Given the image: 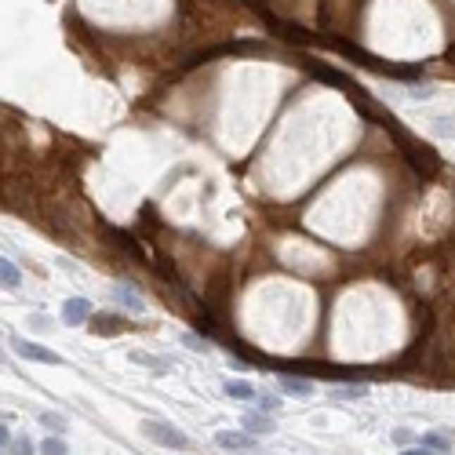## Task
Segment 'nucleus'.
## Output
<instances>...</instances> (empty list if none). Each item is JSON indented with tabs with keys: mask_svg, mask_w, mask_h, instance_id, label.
Instances as JSON below:
<instances>
[{
	"mask_svg": "<svg viewBox=\"0 0 455 455\" xmlns=\"http://www.w3.org/2000/svg\"><path fill=\"white\" fill-rule=\"evenodd\" d=\"M404 157H408L411 168H416V175H423V179L441 175V157L433 154L426 142H419V139H404Z\"/></svg>",
	"mask_w": 455,
	"mask_h": 455,
	"instance_id": "nucleus-1",
	"label": "nucleus"
},
{
	"mask_svg": "<svg viewBox=\"0 0 455 455\" xmlns=\"http://www.w3.org/2000/svg\"><path fill=\"white\" fill-rule=\"evenodd\" d=\"M142 433L154 444H164V448H175V451H186L189 448V437L179 430V426H171V423H161V419H146L142 423Z\"/></svg>",
	"mask_w": 455,
	"mask_h": 455,
	"instance_id": "nucleus-2",
	"label": "nucleus"
},
{
	"mask_svg": "<svg viewBox=\"0 0 455 455\" xmlns=\"http://www.w3.org/2000/svg\"><path fill=\"white\" fill-rule=\"evenodd\" d=\"M11 350L18 357H26V361H40V364H62V357L55 350H48V346H40V342H30V339H11Z\"/></svg>",
	"mask_w": 455,
	"mask_h": 455,
	"instance_id": "nucleus-3",
	"label": "nucleus"
},
{
	"mask_svg": "<svg viewBox=\"0 0 455 455\" xmlns=\"http://www.w3.org/2000/svg\"><path fill=\"white\" fill-rule=\"evenodd\" d=\"M215 444L230 448V451H255V437H248L241 430H219L215 433Z\"/></svg>",
	"mask_w": 455,
	"mask_h": 455,
	"instance_id": "nucleus-4",
	"label": "nucleus"
},
{
	"mask_svg": "<svg viewBox=\"0 0 455 455\" xmlns=\"http://www.w3.org/2000/svg\"><path fill=\"white\" fill-rule=\"evenodd\" d=\"M62 320L70 324V328H77V324L92 320V302L88 299H66V306H62Z\"/></svg>",
	"mask_w": 455,
	"mask_h": 455,
	"instance_id": "nucleus-5",
	"label": "nucleus"
},
{
	"mask_svg": "<svg viewBox=\"0 0 455 455\" xmlns=\"http://www.w3.org/2000/svg\"><path fill=\"white\" fill-rule=\"evenodd\" d=\"M88 324H92V332H95V335H120V332L127 328V320H124V317H117V313H95Z\"/></svg>",
	"mask_w": 455,
	"mask_h": 455,
	"instance_id": "nucleus-6",
	"label": "nucleus"
},
{
	"mask_svg": "<svg viewBox=\"0 0 455 455\" xmlns=\"http://www.w3.org/2000/svg\"><path fill=\"white\" fill-rule=\"evenodd\" d=\"M426 448H433L437 455H448L451 448H455V430H433V433H426Z\"/></svg>",
	"mask_w": 455,
	"mask_h": 455,
	"instance_id": "nucleus-7",
	"label": "nucleus"
},
{
	"mask_svg": "<svg viewBox=\"0 0 455 455\" xmlns=\"http://www.w3.org/2000/svg\"><path fill=\"white\" fill-rule=\"evenodd\" d=\"M113 299L120 302L124 310H132V313H142V310H146V302H142L132 288H124V285H117V288H113Z\"/></svg>",
	"mask_w": 455,
	"mask_h": 455,
	"instance_id": "nucleus-8",
	"label": "nucleus"
},
{
	"mask_svg": "<svg viewBox=\"0 0 455 455\" xmlns=\"http://www.w3.org/2000/svg\"><path fill=\"white\" fill-rule=\"evenodd\" d=\"M280 389L292 397H310L313 394V382L310 379H280Z\"/></svg>",
	"mask_w": 455,
	"mask_h": 455,
	"instance_id": "nucleus-9",
	"label": "nucleus"
},
{
	"mask_svg": "<svg viewBox=\"0 0 455 455\" xmlns=\"http://www.w3.org/2000/svg\"><path fill=\"white\" fill-rule=\"evenodd\" d=\"M0 280H4L8 292H15L18 285H23V273H18V266L11 263V258H4V263H0Z\"/></svg>",
	"mask_w": 455,
	"mask_h": 455,
	"instance_id": "nucleus-10",
	"label": "nucleus"
},
{
	"mask_svg": "<svg viewBox=\"0 0 455 455\" xmlns=\"http://www.w3.org/2000/svg\"><path fill=\"white\" fill-rule=\"evenodd\" d=\"M226 394H230V397H237V401H251V397H255V389H251V382H244V379H241V382L230 379V382H226Z\"/></svg>",
	"mask_w": 455,
	"mask_h": 455,
	"instance_id": "nucleus-11",
	"label": "nucleus"
},
{
	"mask_svg": "<svg viewBox=\"0 0 455 455\" xmlns=\"http://www.w3.org/2000/svg\"><path fill=\"white\" fill-rule=\"evenodd\" d=\"M40 455H70V448L62 437H44L40 441Z\"/></svg>",
	"mask_w": 455,
	"mask_h": 455,
	"instance_id": "nucleus-12",
	"label": "nucleus"
},
{
	"mask_svg": "<svg viewBox=\"0 0 455 455\" xmlns=\"http://www.w3.org/2000/svg\"><path fill=\"white\" fill-rule=\"evenodd\" d=\"M241 426H244V430H251V433H270V430H273V423H270V419H263V416H244V419H241Z\"/></svg>",
	"mask_w": 455,
	"mask_h": 455,
	"instance_id": "nucleus-13",
	"label": "nucleus"
},
{
	"mask_svg": "<svg viewBox=\"0 0 455 455\" xmlns=\"http://www.w3.org/2000/svg\"><path fill=\"white\" fill-rule=\"evenodd\" d=\"M132 361L135 364H146V368H154V372H168V361H157V357H146V354H132Z\"/></svg>",
	"mask_w": 455,
	"mask_h": 455,
	"instance_id": "nucleus-14",
	"label": "nucleus"
},
{
	"mask_svg": "<svg viewBox=\"0 0 455 455\" xmlns=\"http://www.w3.org/2000/svg\"><path fill=\"white\" fill-rule=\"evenodd\" d=\"M364 394H368V386H342V389H339L342 401H357V397H364Z\"/></svg>",
	"mask_w": 455,
	"mask_h": 455,
	"instance_id": "nucleus-15",
	"label": "nucleus"
},
{
	"mask_svg": "<svg viewBox=\"0 0 455 455\" xmlns=\"http://www.w3.org/2000/svg\"><path fill=\"white\" fill-rule=\"evenodd\" d=\"M394 441H397L401 448H411V441H416V433L404 430V426H397V430H394Z\"/></svg>",
	"mask_w": 455,
	"mask_h": 455,
	"instance_id": "nucleus-16",
	"label": "nucleus"
},
{
	"mask_svg": "<svg viewBox=\"0 0 455 455\" xmlns=\"http://www.w3.org/2000/svg\"><path fill=\"white\" fill-rule=\"evenodd\" d=\"M40 423H44V426H51V430H66V419L51 416V411H44V416H40Z\"/></svg>",
	"mask_w": 455,
	"mask_h": 455,
	"instance_id": "nucleus-17",
	"label": "nucleus"
},
{
	"mask_svg": "<svg viewBox=\"0 0 455 455\" xmlns=\"http://www.w3.org/2000/svg\"><path fill=\"white\" fill-rule=\"evenodd\" d=\"M11 451H15V455H33V444H30L26 437H18V441L11 444Z\"/></svg>",
	"mask_w": 455,
	"mask_h": 455,
	"instance_id": "nucleus-18",
	"label": "nucleus"
},
{
	"mask_svg": "<svg viewBox=\"0 0 455 455\" xmlns=\"http://www.w3.org/2000/svg\"><path fill=\"white\" fill-rule=\"evenodd\" d=\"M258 408H263V411H273V408H280V401L270 397V394H263V397H258Z\"/></svg>",
	"mask_w": 455,
	"mask_h": 455,
	"instance_id": "nucleus-19",
	"label": "nucleus"
},
{
	"mask_svg": "<svg viewBox=\"0 0 455 455\" xmlns=\"http://www.w3.org/2000/svg\"><path fill=\"white\" fill-rule=\"evenodd\" d=\"M408 95H411V99H430V95H433V88H426V84H419V88H408Z\"/></svg>",
	"mask_w": 455,
	"mask_h": 455,
	"instance_id": "nucleus-20",
	"label": "nucleus"
},
{
	"mask_svg": "<svg viewBox=\"0 0 455 455\" xmlns=\"http://www.w3.org/2000/svg\"><path fill=\"white\" fill-rule=\"evenodd\" d=\"M401 455H437L433 448H401Z\"/></svg>",
	"mask_w": 455,
	"mask_h": 455,
	"instance_id": "nucleus-21",
	"label": "nucleus"
},
{
	"mask_svg": "<svg viewBox=\"0 0 455 455\" xmlns=\"http://www.w3.org/2000/svg\"><path fill=\"white\" fill-rule=\"evenodd\" d=\"M182 342H186V346H193V350H204V342H201V339H193V335H182Z\"/></svg>",
	"mask_w": 455,
	"mask_h": 455,
	"instance_id": "nucleus-22",
	"label": "nucleus"
},
{
	"mask_svg": "<svg viewBox=\"0 0 455 455\" xmlns=\"http://www.w3.org/2000/svg\"><path fill=\"white\" fill-rule=\"evenodd\" d=\"M448 58H451V62H455V44H451V48H448Z\"/></svg>",
	"mask_w": 455,
	"mask_h": 455,
	"instance_id": "nucleus-23",
	"label": "nucleus"
}]
</instances>
